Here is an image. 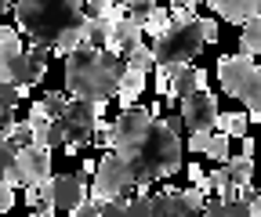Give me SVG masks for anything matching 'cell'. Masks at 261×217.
Segmentation results:
<instances>
[{
    "instance_id": "1",
    "label": "cell",
    "mask_w": 261,
    "mask_h": 217,
    "mask_svg": "<svg viewBox=\"0 0 261 217\" xmlns=\"http://www.w3.org/2000/svg\"><path fill=\"white\" fill-rule=\"evenodd\" d=\"M15 25L33 44L47 47L58 58H69L84 47V0H18Z\"/></svg>"
},
{
    "instance_id": "2",
    "label": "cell",
    "mask_w": 261,
    "mask_h": 217,
    "mask_svg": "<svg viewBox=\"0 0 261 217\" xmlns=\"http://www.w3.org/2000/svg\"><path fill=\"white\" fill-rule=\"evenodd\" d=\"M123 76V58H116L106 47H80L65 58V90L69 98L84 102H109L120 90Z\"/></svg>"
},
{
    "instance_id": "3",
    "label": "cell",
    "mask_w": 261,
    "mask_h": 217,
    "mask_svg": "<svg viewBox=\"0 0 261 217\" xmlns=\"http://www.w3.org/2000/svg\"><path fill=\"white\" fill-rule=\"evenodd\" d=\"M127 167L135 174V184H149L181 170V138L163 127V119H152L145 141L127 156Z\"/></svg>"
},
{
    "instance_id": "4",
    "label": "cell",
    "mask_w": 261,
    "mask_h": 217,
    "mask_svg": "<svg viewBox=\"0 0 261 217\" xmlns=\"http://www.w3.org/2000/svg\"><path fill=\"white\" fill-rule=\"evenodd\" d=\"M152 58L156 66H189V61L203 51V37H200V22H171L167 33H160L152 40Z\"/></svg>"
},
{
    "instance_id": "5",
    "label": "cell",
    "mask_w": 261,
    "mask_h": 217,
    "mask_svg": "<svg viewBox=\"0 0 261 217\" xmlns=\"http://www.w3.org/2000/svg\"><path fill=\"white\" fill-rule=\"evenodd\" d=\"M130 189H135V174H130L127 160L120 156V152H106L102 163H98L94 170V181H91V203H127L130 199Z\"/></svg>"
},
{
    "instance_id": "6",
    "label": "cell",
    "mask_w": 261,
    "mask_h": 217,
    "mask_svg": "<svg viewBox=\"0 0 261 217\" xmlns=\"http://www.w3.org/2000/svg\"><path fill=\"white\" fill-rule=\"evenodd\" d=\"M106 105L109 102H84V98H69V105H65L62 112V123H65V152H80L84 145L94 141V127L98 119H106Z\"/></svg>"
},
{
    "instance_id": "7",
    "label": "cell",
    "mask_w": 261,
    "mask_h": 217,
    "mask_svg": "<svg viewBox=\"0 0 261 217\" xmlns=\"http://www.w3.org/2000/svg\"><path fill=\"white\" fill-rule=\"evenodd\" d=\"M37 189H40L44 206H55V210H65V213H73L91 196V184H87V177L80 170L76 174H51L44 184H37Z\"/></svg>"
},
{
    "instance_id": "8",
    "label": "cell",
    "mask_w": 261,
    "mask_h": 217,
    "mask_svg": "<svg viewBox=\"0 0 261 217\" xmlns=\"http://www.w3.org/2000/svg\"><path fill=\"white\" fill-rule=\"evenodd\" d=\"M152 112L149 109H142V105H135V109H120V116H116V123H113V145H109V152H120V156L127 160L130 152H135L142 141H145V134H149V127H152Z\"/></svg>"
},
{
    "instance_id": "9",
    "label": "cell",
    "mask_w": 261,
    "mask_h": 217,
    "mask_svg": "<svg viewBox=\"0 0 261 217\" xmlns=\"http://www.w3.org/2000/svg\"><path fill=\"white\" fill-rule=\"evenodd\" d=\"M47 47H40V44H33V47H25L11 66L0 73V87H22V90H29L33 83H40L44 76H47Z\"/></svg>"
},
{
    "instance_id": "10",
    "label": "cell",
    "mask_w": 261,
    "mask_h": 217,
    "mask_svg": "<svg viewBox=\"0 0 261 217\" xmlns=\"http://www.w3.org/2000/svg\"><path fill=\"white\" fill-rule=\"evenodd\" d=\"M51 177V152L47 148H37V145H25L15 152V170H11V184H44Z\"/></svg>"
},
{
    "instance_id": "11",
    "label": "cell",
    "mask_w": 261,
    "mask_h": 217,
    "mask_svg": "<svg viewBox=\"0 0 261 217\" xmlns=\"http://www.w3.org/2000/svg\"><path fill=\"white\" fill-rule=\"evenodd\" d=\"M203 206L207 199L196 189H181V192L167 189L152 196V217H203Z\"/></svg>"
},
{
    "instance_id": "12",
    "label": "cell",
    "mask_w": 261,
    "mask_h": 217,
    "mask_svg": "<svg viewBox=\"0 0 261 217\" xmlns=\"http://www.w3.org/2000/svg\"><path fill=\"white\" fill-rule=\"evenodd\" d=\"M181 127L189 131H214L218 123V98L211 90H196V95L181 98Z\"/></svg>"
},
{
    "instance_id": "13",
    "label": "cell",
    "mask_w": 261,
    "mask_h": 217,
    "mask_svg": "<svg viewBox=\"0 0 261 217\" xmlns=\"http://www.w3.org/2000/svg\"><path fill=\"white\" fill-rule=\"evenodd\" d=\"M250 73H254V58H247V54H221L218 58V83L232 98H240V90L250 80Z\"/></svg>"
},
{
    "instance_id": "14",
    "label": "cell",
    "mask_w": 261,
    "mask_h": 217,
    "mask_svg": "<svg viewBox=\"0 0 261 217\" xmlns=\"http://www.w3.org/2000/svg\"><path fill=\"white\" fill-rule=\"evenodd\" d=\"M207 69L200 66H171V83H167V98L171 102H181L196 90H207Z\"/></svg>"
},
{
    "instance_id": "15",
    "label": "cell",
    "mask_w": 261,
    "mask_h": 217,
    "mask_svg": "<svg viewBox=\"0 0 261 217\" xmlns=\"http://www.w3.org/2000/svg\"><path fill=\"white\" fill-rule=\"evenodd\" d=\"M142 25L138 22H130L127 15H120L113 25H109V40H106V51H113L116 58H123L127 51H135V47H142Z\"/></svg>"
},
{
    "instance_id": "16",
    "label": "cell",
    "mask_w": 261,
    "mask_h": 217,
    "mask_svg": "<svg viewBox=\"0 0 261 217\" xmlns=\"http://www.w3.org/2000/svg\"><path fill=\"white\" fill-rule=\"evenodd\" d=\"M207 4L214 15H221L232 25H243L247 18H254V0H207Z\"/></svg>"
},
{
    "instance_id": "17",
    "label": "cell",
    "mask_w": 261,
    "mask_h": 217,
    "mask_svg": "<svg viewBox=\"0 0 261 217\" xmlns=\"http://www.w3.org/2000/svg\"><path fill=\"white\" fill-rule=\"evenodd\" d=\"M240 102H247V119L250 123H261V66H254L250 80L243 83Z\"/></svg>"
},
{
    "instance_id": "18",
    "label": "cell",
    "mask_w": 261,
    "mask_h": 217,
    "mask_svg": "<svg viewBox=\"0 0 261 217\" xmlns=\"http://www.w3.org/2000/svg\"><path fill=\"white\" fill-rule=\"evenodd\" d=\"M22 51H25V44L18 37V29L15 25H0V73H4Z\"/></svg>"
},
{
    "instance_id": "19",
    "label": "cell",
    "mask_w": 261,
    "mask_h": 217,
    "mask_svg": "<svg viewBox=\"0 0 261 217\" xmlns=\"http://www.w3.org/2000/svg\"><path fill=\"white\" fill-rule=\"evenodd\" d=\"M240 54L247 58L261 54V18H247L240 25Z\"/></svg>"
},
{
    "instance_id": "20",
    "label": "cell",
    "mask_w": 261,
    "mask_h": 217,
    "mask_svg": "<svg viewBox=\"0 0 261 217\" xmlns=\"http://www.w3.org/2000/svg\"><path fill=\"white\" fill-rule=\"evenodd\" d=\"M218 134H225V138H247V127H250V119H247V112H218Z\"/></svg>"
},
{
    "instance_id": "21",
    "label": "cell",
    "mask_w": 261,
    "mask_h": 217,
    "mask_svg": "<svg viewBox=\"0 0 261 217\" xmlns=\"http://www.w3.org/2000/svg\"><path fill=\"white\" fill-rule=\"evenodd\" d=\"M221 167H225V174H228V184H247L250 174H254V160H250V156H228Z\"/></svg>"
},
{
    "instance_id": "22",
    "label": "cell",
    "mask_w": 261,
    "mask_h": 217,
    "mask_svg": "<svg viewBox=\"0 0 261 217\" xmlns=\"http://www.w3.org/2000/svg\"><path fill=\"white\" fill-rule=\"evenodd\" d=\"M33 105H37L47 119H62L65 105H69V95H65V90H47V95H44V98H37Z\"/></svg>"
},
{
    "instance_id": "23",
    "label": "cell",
    "mask_w": 261,
    "mask_h": 217,
    "mask_svg": "<svg viewBox=\"0 0 261 217\" xmlns=\"http://www.w3.org/2000/svg\"><path fill=\"white\" fill-rule=\"evenodd\" d=\"M203 217H250L247 203H221V199H207Z\"/></svg>"
},
{
    "instance_id": "24",
    "label": "cell",
    "mask_w": 261,
    "mask_h": 217,
    "mask_svg": "<svg viewBox=\"0 0 261 217\" xmlns=\"http://www.w3.org/2000/svg\"><path fill=\"white\" fill-rule=\"evenodd\" d=\"M109 25H113V22H106V18H87V25H84V44H87V47H106Z\"/></svg>"
},
{
    "instance_id": "25",
    "label": "cell",
    "mask_w": 261,
    "mask_h": 217,
    "mask_svg": "<svg viewBox=\"0 0 261 217\" xmlns=\"http://www.w3.org/2000/svg\"><path fill=\"white\" fill-rule=\"evenodd\" d=\"M167 29H171V11H163L160 4L145 15V22H142V33H149L152 40L160 37V33H167Z\"/></svg>"
},
{
    "instance_id": "26",
    "label": "cell",
    "mask_w": 261,
    "mask_h": 217,
    "mask_svg": "<svg viewBox=\"0 0 261 217\" xmlns=\"http://www.w3.org/2000/svg\"><path fill=\"white\" fill-rule=\"evenodd\" d=\"M123 66H127V69H138V73H152V69H156V58H152V51L142 44V47H135V51L123 54Z\"/></svg>"
},
{
    "instance_id": "27",
    "label": "cell",
    "mask_w": 261,
    "mask_h": 217,
    "mask_svg": "<svg viewBox=\"0 0 261 217\" xmlns=\"http://www.w3.org/2000/svg\"><path fill=\"white\" fill-rule=\"evenodd\" d=\"M84 15L87 18H106V22H116L123 11L116 4H109V0H84Z\"/></svg>"
},
{
    "instance_id": "28",
    "label": "cell",
    "mask_w": 261,
    "mask_h": 217,
    "mask_svg": "<svg viewBox=\"0 0 261 217\" xmlns=\"http://www.w3.org/2000/svg\"><path fill=\"white\" fill-rule=\"evenodd\" d=\"M4 141H8L15 152H18V148H25V145H33V131H29V123H25V119H22V123L15 119V127L4 134Z\"/></svg>"
},
{
    "instance_id": "29",
    "label": "cell",
    "mask_w": 261,
    "mask_h": 217,
    "mask_svg": "<svg viewBox=\"0 0 261 217\" xmlns=\"http://www.w3.org/2000/svg\"><path fill=\"white\" fill-rule=\"evenodd\" d=\"M228 141H232V138H225V134H211V141H207V156H211L218 167L228 160Z\"/></svg>"
},
{
    "instance_id": "30",
    "label": "cell",
    "mask_w": 261,
    "mask_h": 217,
    "mask_svg": "<svg viewBox=\"0 0 261 217\" xmlns=\"http://www.w3.org/2000/svg\"><path fill=\"white\" fill-rule=\"evenodd\" d=\"M218 199H221V203H250V199H254V189H250V181H247V184H228Z\"/></svg>"
},
{
    "instance_id": "31",
    "label": "cell",
    "mask_w": 261,
    "mask_h": 217,
    "mask_svg": "<svg viewBox=\"0 0 261 217\" xmlns=\"http://www.w3.org/2000/svg\"><path fill=\"white\" fill-rule=\"evenodd\" d=\"M11 170H15V148L4 141V138H0V184H11Z\"/></svg>"
},
{
    "instance_id": "32",
    "label": "cell",
    "mask_w": 261,
    "mask_h": 217,
    "mask_svg": "<svg viewBox=\"0 0 261 217\" xmlns=\"http://www.w3.org/2000/svg\"><path fill=\"white\" fill-rule=\"evenodd\" d=\"M156 4H160V0H127L123 8H127V18H130V22H138V25H142V22H145V15H149Z\"/></svg>"
},
{
    "instance_id": "33",
    "label": "cell",
    "mask_w": 261,
    "mask_h": 217,
    "mask_svg": "<svg viewBox=\"0 0 261 217\" xmlns=\"http://www.w3.org/2000/svg\"><path fill=\"white\" fill-rule=\"evenodd\" d=\"M127 217H152V196H135L127 199Z\"/></svg>"
},
{
    "instance_id": "34",
    "label": "cell",
    "mask_w": 261,
    "mask_h": 217,
    "mask_svg": "<svg viewBox=\"0 0 261 217\" xmlns=\"http://www.w3.org/2000/svg\"><path fill=\"white\" fill-rule=\"evenodd\" d=\"M29 90H22V87H0V105L4 109H15L18 105V98H25Z\"/></svg>"
},
{
    "instance_id": "35",
    "label": "cell",
    "mask_w": 261,
    "mask_h": 217,
    "mask_svg": "<svg viewBox=\"0 0 261 217\" xmlns=\"http://www.w3.org/2000/svg\"><path fill=\"white\" fill-rule=\"evenodd\" d=\"M171 22H178V25L196 22V8H192V4H174V8H171Z\"/></svg>"
},
{
    "instance_id": "36",
    "label": "cell",
    "mask_w": 261,
    "mask_h": 217,
    "mask_svg": "<svg viewBox=\"0 0 261 217\" xmlns=\"http://www.w3.org/2000/svg\"><path fill=\"white\" fill-rule=\"evenodd\" d=\"M200 22V37H203V44H214L218 40V18H196Z\"/></svg>"
},
{
    "instance_id": "37",
    "label": "cell",
    "mask_w": 261,
    "mask_h": 217,
    "mask_svg": "<svg viewBox=\"0 0 261 217\" xmlns=\"http://www.w3.org/2000/svg\"><path fill=\"white\" fill-rule=\"evenodd\" d=\"M167 83H171V66H156V98H167Z\"/></svg>"
},
{
    "instance_id": "38",
    "label": "cell",
    "mask_w": 261,
    "mask_h": 217,
    "mask_svg": "<svg viewBox=\"0 0 261 217\" xmlns=\"http://www.w3.org/2000/svg\"><path fill=\"white\" fill-rule=\"evenodd\" d=\"M98 213H102V217H127V203H120V199L98 203Z\"/></svg>"
},
{
    "instance_id": "39",
    "label": "cell",
    "mask_w": 261,
    "mask_h": 217,
    "mask_svg": "<svg viewBox=\"0 0 261 217\" xmlns=\"http://www.w3.org/2000/svg\"><path fill=\"white\" fill-rule=\"evenodd\" d=\"M207 141H211V131H192L189 134V152H207Z\"/></svg>"
},
{
    "instance_id": "40",
    "label": "cell",
    "mask_w": 261,
    "mask_h": 217,
    "mask_svg": "<svg viewBox=\"0 0 261 217\" xmlns=\"http://www.w3.org/2000/svg\"><path fill=\"white\" fill-rule=\"evenodd\" d=\"M11 206H15V184L4 181V184H0V213H8Z\"/></svg>"
},
{
    "instance_id": "41",
    "label": "cell",
    "mask_w": 261,
    "mask_h": 217,
    "mask_svg": "<svg viewBox=\"0 0 261 217\" xmlns=\"http://www.w3.org/2000/svg\"><path fill=\"white\" fill-rule=\"evenodd\" d=\"M207 177H211V184H214V192H218V196H221V192L228 189V174H225V167H214V170H211Z\"/></svg>"
},
{
    "instance_id": "42",
    "label": "cell",
    "mask_w": 261,
    "mask_h": 217,
    "mask_svg": "<svg viewBox=\"0 0 261 217\" xmlns=\"http://www.w3.org/2000/svg\"><path fill=\"white\" fill-rule=\"evenodd\" d=\"M11 127H15V109H4V105H0V138H4Z\"/></svg>"
},
{
    "instance_id": "43",
    "label": "cell",
    "mask_w": 261,
    "mask_h": 217,
    "mask_svg": "<svg viewBox=\"0 0 261 217\" xmlns=\"http://www.w3.org/2000/svg\"><path fill=\"white\" fill-rule=\"evenodd\" d=\"M69 217H102V213H98V203H91V199H87V203H80Z\"/></svg>"
},
{
    "instance_id": "44",
    "label": "cell",
    "mask_w": 261,
    "mask_h": 217,
    "mask_svg": "<svg viewBox=\"0 0 261 217\" xmlns=\"http://www.w3.org/2000/svg\"><path fill=\"white\" fill-rule=\"evenodd\" d=\"M25 203L29 206H40V189H37V184H29V189H25Z\"/></svg>"
},
{
    "instance_id": "45",
    "label": "cell",
    "mask_w": 261,
    "mask_h": 217,
    "mask_svg": "<svg viewBox=\"0 0 261 217\" xmlns=\"http://www.w3.org/2000/svg\"><path fill=\"white\" fill-rule=\"evenodd\" d=\"M240 141H243V148H240V156H250V160H254V148H257V145H254V138L247 134V138H240Z\"/></svg>"
},
{
    "instance_id": "46",
    "label": "cell",
    "mask_w": 261,
    "mask_h": 217,
    "mask_svg": "<svg viewBox=\"0 0 261 217\" xmlns=\"http://www.w3.org/2000/svg\"><path fill=\"white\" fill-rule=\"evenodd\" d=\"M247 210H250V217H261V192H254V199L247 203Z\"/></svg>"
},
{
    "instance_id": "47",
    "label": "cell",
    "mask_w": 261,
    "mask_h": 217,
    "mask_svg": "<svg viewBox=\"0 0 261 217\" xmlns=\"http://www.w3.org/2000/svg\"><path fill=\"white\" fill-rule=\"evenodd\" d=\"M163 127H167L171 134H178V131H181V119H178V116H167V119H163Z\"/></svg>"
},
{
    "instance_id": "48",
    "label": "cell",
    "mask_w": 261,
    "mask_h": 217,
    "mask_svg": "<svg viewBox=\"0 0 261 217\" xmlns=\"http://www.w3.org/2000/svg\"><path fill=\"white\" fill-rule=\"evenodd\" d=\"M200 177H207V174L200 170V163H189V181L196 184V181H200Z\"/></svg>"
},
{
    "instance_id": "49",
    "label": "cell",
    "mask_w": 261,
    "mask_h": 217,
    "mask_svg": "<svg viewBox=\"0 0 261 217\" xmlns=\"http://www.w3.org/2000/svg\"><path fill=\"white\" fill-rule=\"evenodd\" d=\"M94 170H98V163H94V160H84V167H80V174H84V177H91Z\"/></svg>"
},
{
    "instance_id": "50",
    "label": "cell",
    "mask_w": 261,
    "mask_h": 217,
    "mask_svg": "<svg viewBox=\"0 0 261 217\" xmlns=\"http://www.w3.org/2000/svg\"><path fill=\"white\" fill-rule=\"evenodd\" d=\"M15 4H18V0H0V15H4V11H11Z\"/></svg>"
},
{
    "instance_id": "51",
    "label": "cell",
    "mask_w": 261,
    "mask_h": 217,
    "mask_svg": "<svg viewBox=\"0 0 261 217\" xmlns=\"http://www.w3.org/2000/svg\"><path fill=\"white\" fill-rule=\"evenodd\" d=\"M171 4H192V8H196V4H200V0H171Z\"/></svg>"
},
{
    "instance_id": "52",
    "label": "cell",
    "mask_w": 261,
    "mask_h": 217,
    "mask_svg": "<svg viewBox=\"0 0 261 217\" xmlns=\"http://www.w3.org/2000/svg\"><path fill=\"white\" fill-rule=\"evenodd\" d=\"M254 18H261V0H254Z\"/></svg>"
},
{
    "instance_id": "53",
    "label": "cell",
    "mask_w": 261,
    "mask_h": 217,
    "mask_svg": "<svg viewBox=\"0 0 261 217\" xmlns=\"http://www.w3.org/2000/svg\"><path fill=\"white\" fill-rule=\"evenodd\" d=\"M109 4H116V8H123V4H127V0H109Z\"/></svg>"
},
{
    "instance_id": "54",
    "label": "cell",
    "mask_w": 261,
    "mask_h": 217,
    "mask_svg": "<svg viewBox=\"0 0 261 217\" xmlns=\"http://www.w3.org/2000/svg\"><path fill=\"white\" fill-rule=\"evenodd\" d=\"M29 217H44V213H40V210H37V213H29Z\"/></svg>"
}]
</instances>
